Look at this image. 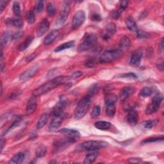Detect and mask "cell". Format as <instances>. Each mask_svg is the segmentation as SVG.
Returning a JSON list of instances; mask_svg holds the SVG:
<instances>
[{
	"instance_id": "cell-37",
	"label": "cell",
	"mask_w": 164,
	"mask_h": 164,
	"mask_svg": "<svg viewBox=\"0 0 164 164\" xmlns=\"http://www.w3.org/2000/svg\"><path fill=\"white\" fill-rule=\"evenodd\" d=\"M163 136H159V137H150V138H147L145 139V140H144L142 143V144H147V143H150V142H157V141H160V140H163Z\"/></svg>"
},
{
	"instance_id": "cell-10",
	"label": "cell",
	"mask_w": 164,
	"mask_h": 164,
	"mask_svg": "<svg viewBox=\"0 0 164 164\" xmlns=\"http://www.w3.org/2000/svg\"><path fill=\"white\" fill-rule=\"evenodd\" d=\"M142 58V50L137 49L134 51L130 57V65L134 67L139 66L141 62V60Z\"/></svg>"
},
{
	"instance_id": "cell-13",
	"label": "cell",
	"mask_w": 164,
	"mask_h": 164,
	"mask_svg": "<svg viewBox=\"0 0 164 164\" xmlns=\"http://www.w3.org/2000/svg\"><path fill=\"white\" fill-rule=\"evenodd\" d=\"M37 97L32 96L28 101L26 112L28 115L32 114L37 108Z\"/></svg>"
},
{
	"instance_id": "cell-32",
	"label": "cell",
	"mask_w": 164,
	"mask_h": 164,
	"mask_svg": "<svg viewBox=\"0 0 164 164\" xmlns=\"http://www.w3.org/2000/svg\"><path fill=\"white\" fill-rule=\"evenodd\" d=\"M160 108L159 106H157L155 104L151 103L150 105H149L146 108V114L147 115H151L155 112H156Z\"/></svg>"
},
{
	"instance_id": "cell-31",
	"label": "cell",
	"mask_w": 164,
	"mask_h": 164,
	"mask_svg": "<svg viewBox=\"0 0 164 164\" xmlns=\"http://www.w3.org/2000/svg\"><path fill=\"white\" fill-rule=\"evenodd\" d=\"M46 153H47L46 147L44 145H40L37 148L36 151H35V155L37 157L40 158V157L45 156Z\"/></svg>"
},
{
	"instance_id": "cell-15",
	"label": "cell",
	"mask_w": 164,
	"mask_h": 164,
	"mask_svg": "<svg viewBox=\"0 0 164 164\" xmlns=\"http://www.w3.org/2000/svg\"><path fill=\"white\" fill-rule=\"evenodd\" d=\"M138 114L136 110L131 109L129 111L127 115V121L131 126H135L138 123Z\"/></svg>"
},
{
	"instance_id": "cell-22",
	"label": "cell",
	"mask_w": 164,
	"mask_h": 164,
	"mask_svg": "<svg viewBox=\"0 0 164 164\" xmlns=\"http://www.w3.org/2000/svg\"><path fill=\"white\" fill-rule=\"evenodd\" d=\"M98 154H99L98 152H97L96 151H94L92 153L87 154L85 156V158L83 161V163L90 164V163H93L96 160L97 157L98 156Z\"/></svg>"
},
{
	"instance_id": "cell-11",
	"label": "cell",
	"mask_w": 164,
	"mask_h": 164,
	"mask_svg": "<svg viewBox=\"0 0 164 164\" xmlns=\"http://www.w3.org/2000/svg\"><path fill=\"white\" fill-rule=\"evenodd\" d=\"M66 100L64 98H61L59 102L56 104V106L53 110V114L54 116L62 115L65 107L66 106Z\"/></svg>"
},
{
	"instance_id": "cell-41",
	"label": "cell",
	"mask_w": 164,
	"mask_h": 164,
	"mask_svg": "<svg viewBox=\"0 0 164 164\" xmlns=\"http://www.w3.org/2000/svg\"><path fill=\"white\" fill-rule=\"evenodd\" d=\"M96 64H97L96 60L93 58H88L85 64L87 67H94L96 66Z\"/></svg>"
},
{
	"instance_id": "cell-54",
	"label": "cell",
	"mask_w": 164,
	"mask_h": 164,
	"mask_svg": "<svg viewBox=\"0 0 164 164\" xmlns=\"http://www.w3.org/2000/svg\"><path fill=\"white\" fill-rule=\"evenodd\" d=\"M141 161L140 158H132L129 159V162L130 163H139Z\"/></svg>"
},
{
	"instance_id": "cell-8",
	"label": "cell",
	"mask_w": 164,
	"mask_h": 164,
	"mask_svg": "<svg viewBox=\"0 0 164 164\" xmlns=\"http://www.w3.org/2000/svg\"><path fill=\"white\" fill-rule=\"evenodd\" d=\"M85 20V13L83 10L78 11L73 17L72 21V29L78 28Z\"/></svg>"
},
{
	"instance_id": "cell-1",
	"label": "cell",
	"mask_w": 164,
	"mask_h": 164,
	"mask_svg": "<svg viewBox=\"0 0 164 164\" xmlns=\"http://www.w3.org/2000/svg\"><path fill=\"white\" fill-rule=\"evenodd\" d=\"M69 80V77L62 76L56 77L36 88L35 90L33 91L32 95L35 97L42 96L53 90V89H54L58 85L65 83Z\"/></svg>"
},
{
	"instance_id": "cell-38",
	"label": "cell",
	"mask_w": 164,
	"mask_h": 164,
	"mask_svg": "<svg viewBox=\"0 0 164 164\" xmlns=\"http://www.w3.org/2000/svg\"><path fill=\"white\" fill-rule=\"evenodd\" d=\"M99 85L96 83V84H94L91 88L90 89H89V91H88V95L89 96H91V97L96 95L98 91H99Z\"/></svg>"
},
{
	"instance_id": "cell-28",
	"label": "cell",
	"mask_w": 164,
	"mask_h": 164,
	"mask_svg": "<svg viewBox=\"0 0 164 164\" xmlns=\"http://www.w3.org/2000/svg\"><path fill=\"white\" fill-rule=\"evenodd\" d=\"M74 40H71L67 42H65L61 45L58 46L56 48H55V52H60V51H62L63 50H65L66 49H69V48H71L74 46Z\"/></svg>"
},
{
	"instance_id": "cell-20",
	"label": "cell",
	"mask_w": 164,
	"mask_h": 164,
	"mask_svg": "<svg viewBox=\"0 0 164 164\" xmlns=\"http://www.w3.org/2000/svg\"><path fill=\"white\" fill-rule=\"evenodd\" d=\"M126 25L128 29H130L131 32H137L139 29L135 21L134 20V19L132 17H128L126 18Z\"/></svg>"
},
{
	"instance_id": "cell-55",
	"label": "cell",
	"mask_w": 164,
	"mask_h": 164,
	"mask_svg": "<svg viewBox=\"0 0 164 164\" xmlns=\"http://www.w3.org/2000/svg\"><path fill=\"white\" fill-rule=\"evenodd\" d=\"M23 35L22 32H19L12 36V39H18Z\"/></svg>"
},
{
	"instance_id": "cell-26",
	"label": "cell",
	"mask_w": 164,
	"mask_h": 164,
	"mask_svg": "<svg viewBox=\"0 0 164 164\" xmlns=\"http://www.w3.org/2000/svg\"><path fill=\"white\" fill-rule=\"evenodd\" d=\"M48 120V115L46 114H43L39 117V120L37 123V129H42L44 126H45Z\"/></svg>"
},
{
	"instance_id": "cell-46",
	"label": "cell",
	"mask_w": 164,
	"mask_h": 164,
	"mask_svg": "<svg viewBox=\"0 0 164 164\" xmlns=\"http://www.w3.org/2000/svg\"><path fill=\"white\" fill-rule=\"evenodd\" d=\"M120 15H121V12L119 10H112L110 13V16L112 18L114 19H118L119 18H120Z\"/></svg>"
},
{
	"instance_id": "cell-14",
	"label": "cell",
	"mask_w": 164,
	"mask_h": 164,
	"mask_svg": "<svg viewBox=\"0 0 164 164\" xmlns=\"http://www.w3.org/2000/svg\"><path fill=\"white\" fill-rule=\"evenodd\" d=\"M63 116H54V118L52 119L51 123L49 126V130L50 131H54L56 130L60 126H61L63 121Z\"/></svg>"
},
{
	"instance_id": "cell-49",
	"label": "cell",
	"mask_w": 164,
	"mask_h": 164,
	"mask_svg": "<svg viewBox=\"0 0 164 164\" xmlns=\"http://www.w3.org/2000/svg\"><path fill=\"white\" fill-rule=\"evenodd\" d=\"M122 78H137V76L133 73H127L122 75Z\"/></svg>"
},
{
	"instance_id": "cell-18",
	"label": "cell",
	"mask_w": 164,
	"mask_h": 164,
	"mask_svg": "<svg viewBox=\"0 0 164 164\" xmlns=\"http://www.w3.org/2000/svg\"><path fill=\"white\" fill-rule=\"evenodd\" d=\"M131 46L130 39L127 36H124L121 38L119 42V50L123 51H127Z\"/></svg>"
},
{
	"instance_id": "cell-39",
	"label": "cell",
	"mask_w": 164,
	"mask_h": 164,
	"mask_svg": "<svg viewBox=\"0 0 164 164\" xmlns=\"http://www.w3.org/2000/svg\"><path fill=\"white\" fill-rule=\"evenodd\" d=\"M116 112V108H115V105H109V106H107V108H106V114L109 117H114L115 114Z\"/></svg>"
},
{
	"instance_id": "cell-57",
	"label": "cell",
	"mask_w": 164,
	"mask_h": 164,
	"mask_svg": "<svg viewBox=\"0 0 164 164\" xmlns=\"http://www.w3.org/2000/svg\"><path fill=\"white\" fill-rule=\"evenodd\" d=\"M146 53H147V56H148V57H149V56H150V54L148 55V53H149L148 51H147ZM150 53H153V50H152V49L151 50V51H150Z\"/></svg>"
},
{
	"instance_id": "cell-50",
	"label": "cell",
	"mask_w": 164,
	"mask_h": 164,
	"mask_svg": "<svg viewBox=\"0 0 164 164\" xmlns=\"http://www.w3.org/2000/svg\"><path fill=\"white\" fill-rule=\"evenodd\" d=\"M91 19L94 21H100L101 20V18L98 13H94L92 15Z\"/></svg>"
},
{
	"instance_id": "cell-12",
	"label": "cell",
	"mask_w": 164,
	"mask_h": 164,
	"mask_svg": "<svg viewBox=\"0 0 164 164\" xmlns=\"http://www.w3.org/2000/svg\"><path fill=\"white\" fill-rule=\"evenodd\" d=\"M50 28V22L47 19H44L37 29V35L38 37L43 36L45 34Z\"/></svg>"
},
{
	"instance_id": "cell-5",
	"label": "cell",
	"mask_w": 164,
	"mask_h": 164,
	"mask_svg": "<svg viewBox=\"0 0 164 164\" xmlns=\"http://www.w3.org/2000/svg\"><path fill=\"white\" fill-rule=\"evenodd\" d=\"M122 55V51L119 50H114L106 51L101 54L99 61L101 63H110L120 57Z\"/></svg>"
},
{
	"instance_id": "cell-36",
	"label": "cell",
	"mask_w": 164,
	"mask_h": 164,
	"mask_svg": "<svg viewBox=\"0 0 164 164\" xmlns=\"http://www.w3.org/2000/svg\"><path fill=\"white\" fill-rule=\"evenodd\" d=\"M163 95L160 93H158L156 94L152 99L151 103L155 104V105H157V106H160V104L161 103L162 101H163Z\"/></svg>"
},
{
	"instance_id": "cell-16",
	"label": "cell",
	"mask_w": 164,
	"mask_h": 164,
	"mask_svg": "<svg viewBox=\"0 0 164 164\" xmlns=\"http://www.w3.org/2000/svg\"><path fill=\"white\" fill-rule=\"evenodd\" d=\"M59 133H61L62 135H66L68 137L71 138H78L80 137V132L76 130L69 129V128H63L59 130Z\"/></svg>"
},
{
	"instance_id": "cell-4",
	"label": "cell",
	"mask_w": 164,
	"mask_h": 164,
	"mask_svg": "<svg viewBox=\"0 0 164 164\" xmlns=\"http://www.w3.org/2000/svg\"><path fill=\"white\" fill-rule=\"evenodd\" d=\"M97 36L94 34H87L78 46L79 51H84L91 49L96 43Z\"/></svg>"
},
{
	"instance_id": "cell-25",
	"label": "cell",
	"mask_w": 164,
	"mask_h": 164,
	"mask_svg": "<svg viewBox=\"0 0 164 164\" xmlns=\"http://www.w3.org/2000/svg\"><path fill=\"white\" fill-rule=\"evenodd\" d=\"M7 23L8 25H13L19 28H22L23 26V21L19 17H17L13 19H8L7 20Z\"/></svg>"
},
{
	"instance_id": "cell-9",
	"label": "cell",
	"mask_w": 164,
	"mask_h": 164,
	"mask_svg": "<svg viewBox=\"0 0 164 164\" xmlns=\"http://www.w3.org/2000/svg\"><path fill=\"white\" fill-rule=\"evenodd\" d=\"M39 71V66L37 65L33 66L24 71L19 77V80L22 82L27 81L29 79L34 77Z\"/></svg>"
},
{
	"instance_id": "cell-56",
	"label": "cell",
	"mask_w": 164,
	"mask_h": 164,
	"mask_svg": "<svg viewBox=\"0 0 164 164\" xmlns=\"http://www.w3.org/2000/svg\"><path fill=\"white\" fill-rule=\"evenodd\" d=\"M5 145V140L3 139H2L1 141H0V145H1V151H2Z\"/></svg>"
},
{
	"instance_id": "cell-42",
	"label": "cell",
	"mask_w": 164,
	"mask_h": 164,
	"mask_svg": "<svg viewBox=\"0 0 164 164\" xmlns=\"http://www.w3.org/2000/svg\"><path fill=\"white\" fill-rule=\"evenodd\" d=\"M47 12L49 14L50 16H53L55 12H56V8L55 6L51 3H48L47 5Z\"/></svg>"
},
{
	"instance_id": "cell-33",
	"label": "cell",
	"mask_w": 164,
	"mask_h": 164,
	"mask_svg": "<svg viewBox=\"0 0 164 164\" xmlns=\"http://www.w3.org/2000/svg\"><path fill=\"white\" fill-rule=\"evenodd\" d=\"M26 19L28 23V24H32L35 23V13H34L33 11L29 10L27 12L26 14Z\"/></svg>"
},
{
	"instance_id": "cell-21",
	"label": "cell",
	"mask_w": 164,
	"mask_h": 164,
	"mask_svg": "<svg viewBox=\"0 0 164 164\" xmlns=\"http://www.w3.org/2000/svg\"><path fill=\"white\" fill-rule=\"evenodd\" d=\"M155 91V88L153 87H145L141 89L139 95L142 98L150 96Z\"/></svg>"
},
{
	"instance_id": "cell-47",
	"label": "cell",
	"mask_w": 164,
	"mask_h": 164,
	"mask_svg": "<svg viewBox=\"0 0 164 164\" xmlns=\"http://www.w3.org/2000/svg\"><path fill=\"white\" fill-rule=\"evenodd\" d=\"M83 74V72L80 71H78L74 72L73 74H72L70 77H69V80H74L77 78H79L80 77H81Z\"/></svg>"
},
{
	"instance_id": "cell-3",
	"label": "cell",
	"mask_w": 164,
	"mask_h": 164,
	"mask_svg": "<svg viewBox=\"0 0 164 164\" xmlns=\"http://www.w3.org/2000/svg\"><path fill=\"white\" fill-rule=\"evenodd\" d=\"M108 145V143L101 140H88L86 141L78 146V150L83 151H94L99 150L101 148H104Z\"/></svg>"
},
{
	"instance_id": "cell-6",
	"label": "cell",
	"mask_w": 164,
	"mask_h": 164,
	"mask_svg": "<svg viewBox=\"0 0 164 164\" xmlns=\"http://www.w3.org/2000/svg\"><path fill=\"white\" fill-rule=\"evenodd\" d=\"M70 12V5L68 2H66L60 11L58 17L56 21V24L57 26L63 25L68 19L69 14Z\"/></svg>"
},
{
	"instance_id": "cell-17",
	"label": "cell",
	"mask_w": 164,
	"mask_h": 164,
	"mask_svg": "<svg viewBox=\"0 0 164 164\" xmlns=\"http://www.w3.org/2000/svg\"><path fill=\"white\" fill-rule=\"evenodd\" d=\"M135 89L131 87H125L121 89L120 92V95H119V98H120L121 101H125L130 96L131 94H132Z\"/></svg>"
},
{
	"instance_id": "cell-48",
	"label": "cell",
	"mask_w": 164,
	"mask_h": 164,
	"mask_svg": "<svg viewBox=\"0 0 164 164\" xmlns=\"http://www.w3.org/2000/svg\"><path fill=\"white\" fill-rule=\"evenodd\" d=\"M128 5V1H121L120 3V7H119V11L122 12L124 11Z\"/></svg>"
},
{
	"instance_id": "cell-27",
	"label": "cell",
	"mask_w": 164,
	"mask_h": 164,
	"mask_svg": "<svg viewBox=\"0 0 164 164\" xmlns=\"http://www.w3.org/2000/svg\"><path fill=\"white\" fill-rule=\"evenodd\" d=\"M94 126L100 130H107L111 127V124L109 122L105 121H99L94 124Z\"/></svg>"
},
{
	"instance_id": "cell-53",
	"label": "cell",
	"mask_w": 164,
	"mask_h": 164,
	"mask_svg": "<svg viewBox=\"0 0 164 164\" xmlns=\"http://www.w3.org/2000/svg\"><path fill=\"white\" fill-rule=\"evenodd\" d=\"M156 67L160 71H163V62L162 60H161V61H159L158 62V63L156 64Z\"/></svg>"
},
{
	"instance_id": "cell-44",
	"label": "cell",
	"mask_w": 164,
	"mask_h": 164,
	"mask_svg": "<svg viewBox=\"0 0 164 164\" xmlns=\"http://www.w3.org/2000/svg\"><path fill=\"white\" fill-rule=\"evenodd\" d=\"M44 8V4L42 1H37L34 7V10L37 12H41Z\"/></svg>"
},
{
	"instance_id": "cell-52",
	"label": "cell",
	"mask_w": 164,
	"mask_h": 164,
	"mask_svg": "<svg viewBox=\"0 0 164 164\" xmlns=\"http://www.w3.org/2000/svg\"><path fill=\"white\" fill-rule=\"evenodd\" d=\"M7 3H8V2L3 1V0L0 2V8H1V12H2L3 11V10L6 7Z\"/></svg>"
},
{
	"instance_id": "cell-7",
	"label": "cell",
	"mask_w": 164,
	"mask_h": 164,
	"mask_svg": "<svg viewBox=\"0 0 164 164\" xmlns=\"http://www.w3.org/2000/svg\"><path fill=\"white\" fill-rule=\"evenodd\" d=\"M76 142L75 138L68 137L65 139L56 140L54 143V151L55 152H58L61 151L66 147H67L71 144H72Z\"/></svg>"
},
{
	"instance_id": "cell-2",
	"label": "cell",
	"mask_w": 164,
	"mask_h": 164,
	"mask_svg": "<svg viewBox=\"0 0 164 164\" xmlns=\"http://www.w3.org/2000/svg\"><path fill=\"white\" fill-rule=\"evenodd\" d=\"M91 98L92 97L91 96L87 94L79 101L75 110H74V117L75 119H80L86 115L89 108H90Z\"/></svg>"
},
{
	"instance_id": "cell-43",
	"label": "cell",
	"mask_w": 164,
	"mask_h": 164,
	"mask_svg": "<svg viewBox=\"0 0 164 164\" xmlns=\"http://www.w3.org/2000/svg\"><path fill=\"white\" fill-rule=\"evenodd\" d=\"M101 113V107L99 105H96V107H94L92 114H91V116L93 118H97L99 116Z\"/></svg>"
},
{
	"instance_id": "cell-51",
	"label": "cell",
	"mask_w": 164,
	"mask_h": 164,
	"mask_svg": "<svg viewBox=\"0 0 164 164\" xmlns=\"http://www.w3.org/2000/svg\"><path fill=\"white\" fill-rule=\"evenodd\" d=\"M164 44H163V38L161 39V40H160V43H159V46H158V51H159V53H162L163 52V47Z\"/></svg>"
},
{
	"instance_id": "cell-45",
	"label": "cell",
	"mask_w": 164,
	"mask_h": 164,
	"mask_svg": "<svg viewBox=\"0 0 164 164\" xmlns=\"http://www.w3.org/2000/svg\"><path fill=\"white\" fill-rule=\"evenodd\" d=\"M136 33H137V37L139 38V39H143V38H147V37H149V34L147 32H145L144 31H142V30H140V29H138L137 32Z\"/></svg>"
},
{
	"instance_id": "cell-30",
	"label": "cell",
	"mask_w": 164,
	"mask_h": 164,
	"mask_svg": "<svg viewBox=\"0 0 164 164\" xmlns=\"http://www.w3.org/2000/svg\"><path fill=\"white\" fill-rule=\"evenodd\" d=\"M34 40V37L32 35H29L24 41L21 44L19 47V50L21 51H23L25 50H26L28 46H29V44H30L32 42V40Z\"/></svg>"
},
{
	"instance_id": "cell-35",
	"label": "cell",
	"mask_w": 164,
	"mask_h": 164,
	"mask_svg": "<svg viewBox=\"0 0 164 164\" xmlns=\"http://www.w3.org/2000/svg\"><path fill=\"white\" fill-rule=\"evenodd\" d=\"M13 12L16 17H19L21 13L20 4L18 2H14L13 3Z\"/></svg>"
},
{
	"instance_id": "cell-34",
	"label": "cell",
	"mask_w": 164,
	"mask_h": 164,
	"mask_svg": "<svg viewBox=\"0 0 164 164\" xmlns=\"http://www.w3.org/2000/svg\"><path fill=\"white\" fill-rule=\"evenodd\" d=\"M115 32H116V25L114 23H108L107 27L105 33L110 37V35H114Z\"/></svg>"
},
{
	"instance_id": "cell-23",
	"label": "cell",
	"mask_w": 164,
	"mask_h": 164,
	"mask_svg": "<svg viewBox=\"0 0 164 164\" xmlns=\"http://www.w3.org/2000/svg\"><path fill=\"white\" fill-rule=\"evenodd\" d=\"M24 159V155L23 153H19L15 155L8 161L10 164H19L21 163Z\"/></svg>"
},
{
	"instance_id": "cell-29",
	"label": "cell",
	"mask_w": 164,
	"mask_h": 164,
	"mask_svg": "<svg viewBox=\"0 0 164 164\" xmlns=\"http://www.w3.org/2000/svg\"><path fill=\"white\" fill-rule=\"evenodd\" d=\"M117 101V97L114 94H108L105 98V102L107 106L115 105Z\"/></svg>"
},
{
	"instance_id": "cell-19",
	"label": "cell",
	"mask_w": 164,
	"mask_h": 164,
	"mask_svg": "<svg viewBox=\"0 0 164 164\" xmlns=\"http://www.w3.org/2000/svg\"><path fill=\"white\" fill-rule=\"evenodd\" d=\"M59 35V32L56 29L51 31L44 40V45L48 46L53 42V41L58 37Z\"/></svg>"
},
{
	"instance_id": "cell-24",
	"label": "cell",
	"mask_w": 164,
	"mask_h": 164,
	"mask_svg": "<svg viewBox=\"0 0 164 164\" xmlns=\"http://www.w3.org/2000/svg\"><path fill=\"white\" fill-rule=\"evenodd\" d=\"M12 35L9 32H5L1 37V49L3 51V48L5 46L7 43L11 39H12Z\"/></svg>"
},
{
	"instance_id": "cell-40",
	"label": "cell",
	"mask_w": 164,
	"mask_h": 164,
	"mask_svg": "<svg viewBox=\"0 0 164 164\" xmlns=\"http://www.w3.org/2000/svg\"><path fill=\"white\" fill-rule=\"evenodd\" d=\"M158 123L157 120H148L144 123L143 125L145 129H151Z\"/></svg>"
}]
</instances>
